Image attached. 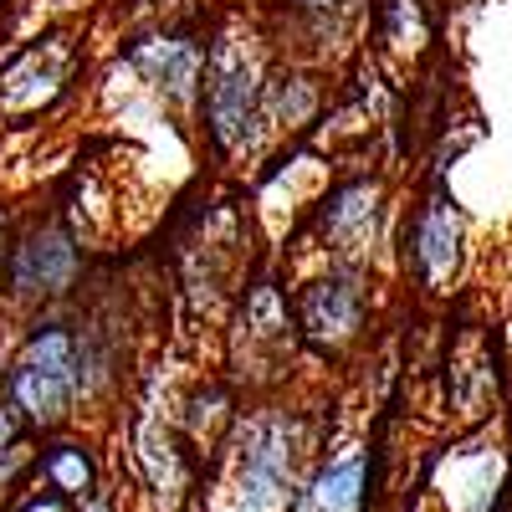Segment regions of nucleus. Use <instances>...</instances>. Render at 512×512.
I'll return each instance as SVG.
<instances>
[{
	"label": "nucleus",
	"instance_id": "1",
	"mask_svg": "<svg viewBox=\"0 0 512 512\" xmlns=\"http://www.w3.org/2000/svg\"><path fill=\"white\" fill-rule=\"evenodd\" d=\"M82 390V354L77 338L62 323H47L26 338V349L11 369V400L31 425H57L67 420L72 400Z\"/></svg>",
	"mask_w": 512,
	"mask_h": 512
},
{
	"label": "nucleus",
	"instance_id": "2",
	"mask_svg": "<svg viewBox=\"0 0 512 512\" xmlns=\"http://www.w3.org/2000/svg\"><path fill=\"white\" fill-rule=\"evenodd\" d=\"M461 256H466V216L461 205L446 195V190H431L415 216H410V231H405V262L415 272L420 287H451L456 272H461Z\"/></svg>",
	"mask_w": 512,
	"mask_h": 512
},
{
	"label": "nucleus",
	"instance_id": "3",
	"mask_svg": "<svg viewBox=\"0 0 512 512\" xmlns=\"http://www.w3.org/2000/svg\"><path fill=\"white\" fill-rule=\"evenodd\" d=\"M205 113H210V134H216L221 149H246L256 123H262V82H256V67L246 52L221 47L210 57L205 72Z\"/></svg>",
	"mask_w": 512,
	"mask_h": 512
},
{
	"label": "nucleus",
	"instance_id": "4",
	"mask_svg": "<svg viewBox=\"0 0 512 512\" xmlns=\"http://www.w3.org/2000/svg\"><path fill=\"white\" fill-rule=\"evenodd\" d=\"M77 277V246L62 226H36L16 251H11V267H6V282L16 297H57L67 292V282Z\"/></svg>",
	"mask_w": 512,
	"mask_h": 512
},
{
	"label": "nucleus",
	"instance_id": "5",
	"mask_svg": "<svg viewBox=\"0 0 512 512\" xmlns=\"http://www.w3.org/2000/svg\"><path fill=\"white\" fill-rule=\"evenodd\" d=\"M297 313H303L308 338H318V344H344V338H354L359 323H364V287L349 272H333V277H323L303 292Z\"/></svg>",
	"mask_w": 512,
	"mask_h": 512
},
{
	"label": "nucleus",
	"instance_id": "6",
	"mask_svg": "<svg viewBox=\"0 0 512 512\" xmlns=\"http://www.w3.org/2000/svg\"><path fill=\"white\" fill-rule=\"evenodd\" d=\"M374 221H379V190L369 180H349L338 185L323 205V236L338 251H359L374 241Z\"/></svg>",
	"mask_w": 512,
	"mask_h": 512
},
{
	"label": "nucleus",
	"instance_id": "7",
	"mask_svg": "<svg viewBox=\"0 0 512 512\" xmlns=\"http://www.w3.org/2000/svg\"><path fill=\"white\" fill-rule=\"evenodd\" d=\"M364 502H369V456L364 451L338 456L308 492L313 512H364Z\"/></svg>",
	"mask_w": 512,
	"mask_h": 512
},
{
	"label": "nucleus",
	"instance_id": "8",
	"mask_svg": "<svg viewBox=\"0 0 512 512\" xmlns=\"http://www.w3.org/2000/svg\"><path fill=\"white\" fill-rule=\"evenodd\" d=\"M139 67L159 82L164 93L190 98L195 93V72H200V52L190 47V41L169 36V41H149V47H139Z\"/></svg>",
	"mask_w": 512,
	"mask_h": 512
},
{
	"label": "nucleus",
	"instance_id": "9",
	"mask_svg": "<svg viewBox=\"0 0 512 512\" xmlns=\"http://www.w3.org/2000/svg\"><path fill=\"white\" fill-rule=\"evenodd\" d=\"M41 466V482H47L52 492H62V497H88L93 492V456L82 451V446H52L47 456L36 461Z\"/></svg>",
	"mask_w": 512,
	"mask_h": 512
},
{
	"label": "nucleus",
	"instance_id": "10",
	"mask_svg": "<svg viewBox=\"0 0 512 512\" xmlns=\"http://www.w3.org/2000/svg\"><path fill=\"white\" fill-rule=\"evenodd\" d=\"M21 441H26V415H21V405L6 395V400H0V482L16 472V461H21V451H26Z\"/></svg>",
	"mask_w": 512,
	"mask_h": 512
},
{
	"label": "nucleus",
	"instance_id": "11",
	"mask_svg": "<svg viewBox=\"0 0 512 512\" xmlns=\"http://www.w3.org/2000/svg\"><path fill=\"white\" fill-rule=\"evenodd\" d=\"M21 512H67V497L47 487V497H31V502H26Z\"/></svg>",
	"mask_w": 512,
	"mask_h": 512
},
{
	"label": "nucleus",
	"instance_id": "12",
	"mask_svg": "<svg viewBox=\"0 0 512 512\" xmlns=\"http://www.w3.org/2000/svg\"><path fill=\"white\" fill-rule=\"evenodd\" d=\"M88 512H108V502H103V497H93V507H88Z\"/></svg>",
	"mask_w": 512,
	"mask_h": 512
}]
</instances>
